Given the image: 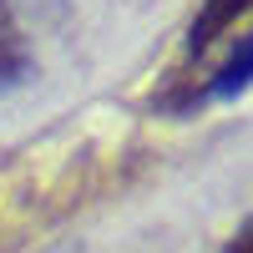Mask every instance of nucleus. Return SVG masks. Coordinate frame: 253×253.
<instances>
[{
    "instance_id": "obj_3",
    "label": "nucleus",
    "mask_w": 253,
    "mask_h": 253,
    "mask_svg": "<svg viewBox=\"0 0 253 253\" xmlns=\"http://www.w3.org/2000/svg\"><path fill=\"white\" fill-rule=\"evenodd\" d=\"M248 71H253V41H248V36H238L233 56H228V66L218 71V81L208 86V96H238V91L248 86Z\"/></svg>"
},
{
    "instance_id": "obj_4",
    "label": "nucleus",
    "mask_w": 253,
    "mask_h": 253,
    "mask_svg": "<svg viewBox=\"0 0 253 253\" xmlns=\"http://www.w3.org/2000/svg\"><path fill=\"white\" fill-rule=\"evenodd\" d=\"M223 253H253V228L243 223V228H238V238H233V243H228Z\"/></svg>"
},
{
    "instance_id": "obj_2",
    "label": "nucleus",
    "mask_w": 253,
    "mask_h": 253,
    "mask_svg": "<svg viewBox=\"0 0 253 253\" xmlns=\"http://www.w3.org/2000/svg\"><path fill=\"white\" fill-rule=\"evenodd\" d=\"M248 10V0H203V10L193 15V31H187V51L193 56H203L213 41L233 26V20Z\"/></svg>"
},
{
    "instance_id": "obj_1",
    "label": "nucleus",
    "mask_w": 253,
    "mask_h": 253,
    "mask_svg": "<svg viewBox=\"0 0 253 253\" xmlns=\"http://www.w3.org/2000/svg\"><path fill=\"white\" fill-rule=\"evenodd\" d=\"M36 71V56H31V41L20 31V20L10 10V0H0V91H15L26 86Z\"/></svg>"
}]
</instances>
